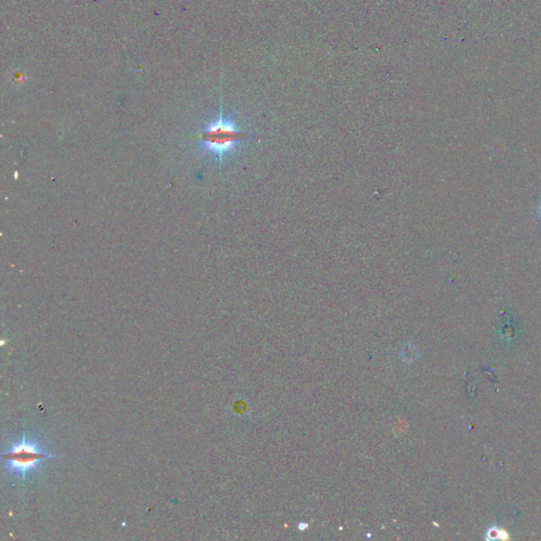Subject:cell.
<instances>
[{
  "label": "cell",
  "instance_id": "1",
  "mask_svg": "<svg viewBox=\"0 0 541 541\" xmlns=\"http://www.w3.org/2000/svg\"><path fill=\"white\" fill-rule=\"evenodd\" d=\"M250 138V133L240 126L235 114H224L220 108L219 114L206 123L199 133V146L204 155L212 156L218 162L226 157Z\"/></svg>",
  "mask_w": 541,
  "mask_h": 541
},
{
  "label": "cell",
  "instance_id": "2",
  "mask_svg": "<svg viewBox=\"0 0 541 541\" xmlns=\"http://www.w3.org/2000/svg\"><path fill=\"white\" fill-rule=\"evenodd\" d=\"M50 458H55V456L43 452L36 442L28 440L25 436L21 442L14 444L7 454L3 455L9 472L22 479H26L27 474L37 469L39 461Z\"/></svg>",
  "mask_w": 541,
  "mask_h": 541
}]
</instances>
